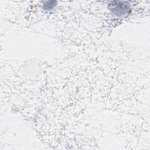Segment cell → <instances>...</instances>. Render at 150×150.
<instances>
[{
	"label": "cell",
	"mask_w": 150,
	"mask_h": 150,
	"mask_svg": "<svg viewBox=\"0 0 150 150\" xmlns=\"http://www.w3.org/2000/svg\"><path fill=\"white\" fill-rule=\"evenodd\" d=\"M56 2L55 1H49V2H46L45 4H44V6L46 9H50V8H52L54 6V4Z\"/></svg>",
	"instance_id": "7a4b0ae2"
},
{
	"label": "cell",
	"mask_w": 150,
	"mask_h": 150,
	"mask_svg": "<svg viewBox=\"0 0 150 150\" xmlns=\"http://www.w3.org/2000/svg\"><path fill=\"white\" fill-rule=\"evenodd\" d=\"M110 10L118 16H123L129 12V8L127 4L121 1H113L109 5Z\"/></svg>",
	"instance_id": "6da1fadb"
}]
</instances>
